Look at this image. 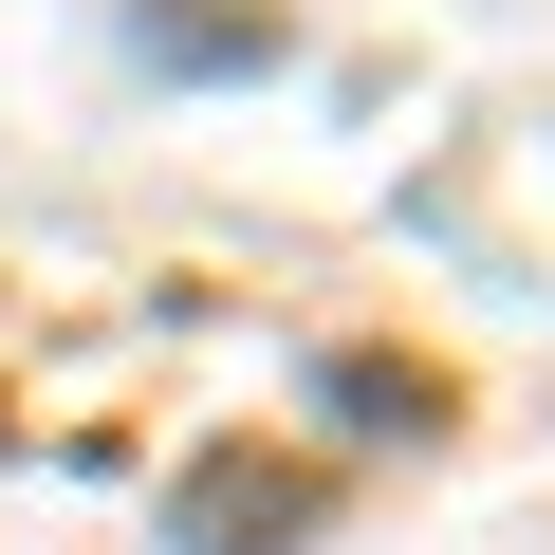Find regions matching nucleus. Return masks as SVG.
<instances>
[{
    "instance_id": "obj_1",
    "label": "nucleus",
    "mask_w": 555,
    "mask_h": 555,
    "mask_svg": "<svg viewBox=\"0 0 555 555\" xmlns=\"http://www.w3.org/2000/svg\"><path fill=\"white\" fill-rule=\"evenodd\" d=\"M315 518H334V481H315V463H259V444H222V463L167 500V555H297Z\"/></svg>"
},
{
    "instance_id": "obj_2",
    "label": "nucleus",
    "mask_w": 555,
    "mask_h": 555,
    "mask_svg": "<svg viewBox=\"0 0 555 555\" xmlns=\"http://www.w3.org/2000/svg\"><path fill=\"white\" fill-rule=\"evenodd\" d=\"M167 75H259L278 56V20H259V0H149V20H130Z\"/></svg>"
},
{
    "instance_id": "obj_3",
    "label": "nucleus",
    "mask_w": 555,
    "mask_h": 555,
    "mask_svg": "<svg viewBox=\"0 0 555 555\" xmlns=\"http://www.w3.org/2000/svg\"><path fill=\"white\" fill-rule=\"evenodd\" d=\"M315 389H334L352 426H444V371H408V352H334Z\"/></svg>"
}]
</instances>
